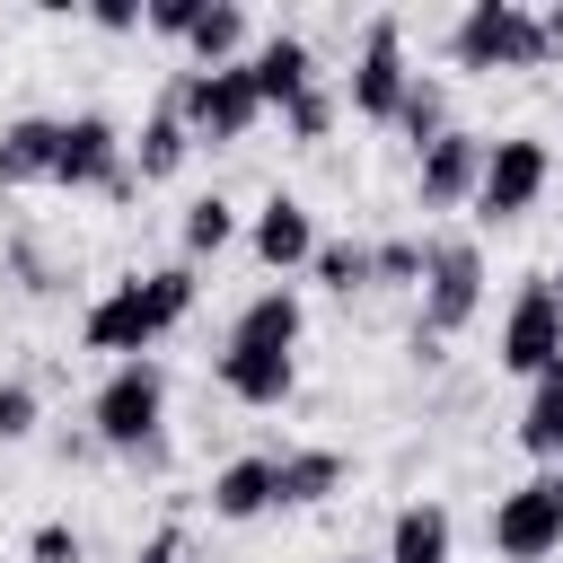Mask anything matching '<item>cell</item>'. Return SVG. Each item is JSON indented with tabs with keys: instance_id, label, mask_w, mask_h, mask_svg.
Here are the masks:
<instances>
[{
	"instance_id": "1",
	"label": "cell",
	"mask_w": 563,
	"mask_h": 563,
	"mask_svg": "<svg viewBox=\"0 0 563 563\" xmlns=\"http://www.w3.org/2000/svg\"><path fill=\"white\" fill-rule=\"evenodd\" d=\"M194 264L176 255V264H150V273H123V282H106L97 299H88V317H79V343L88 352H106V361H150L185 317H194Z\"/></svg>"
},
{
	"instance_id": "2",
	"label": "cell",
	"mask_w": 563,
	"mask_h": 563,
	"mask_svg": "<svg viewBox=\"0 0 563 563\" xmlns=\"http://www.w3.org/2000/svg\"><path fill=\"white\" fill-rule=\"evenodd\" d=\"M88 431L106 457H141L150 440H167V361H114L88 396Z\"/></svg>"
},
{
	"instance_id": "3",
	"label": "cell",
	"mask_w": 563,
	"mask_h": 563,
	"mask_svg": "<svg viewBox=\"0 0 563 563\" xmlns=\"http://www.w3.org/2000/svg\"><path fill=\"white\" fill-rule=\"evenodd\" d=\"M449 62L493 79V70H545V44H537V9L528 0H466L449 18Z\"/></svg>"
},
{
	"instance_id": "4",
	"label": "cell",
	"mask_w": 563,
	"mask_h": 563,
	"mask_svg": "<svg viewBox=\"0 0 563 563\" xmlns=\"http://www.w3.org/2000/svg\"><path fill=\"white\" fill-rule=\"evenodd\" d=\"M484 317V246L466 238V229H440V238H422V334H466Z\"/></svg>"
},
{
	"instance_id": "5",
	"label": "cell",
	"mask_w": 563,
	"mask_h": 563,
	"mask_svg": "<svg viewBox=\"0 0 563 563\" xmlns=\"http://www.w3.org/2000/svg\"><path fill=\"white\" fill-rule=\"evenodd\" d=\"M158 88L185 106L194 141H211V150H229V141H246V132L264 123V88H255L246 62H229V70H167Z\"/></svg>"
},
{
	"instance_id": "6",
	"label": "cell",
	"mask_w": 563,
	"mask_h": 563,
	"mask_svg": "<svg viewBox=\"0 0 563 563\" xmlns=\"http://www.w3.org/2000/svg\"><path fill=\"white\" fill-rule=\"evenodd\" d=\"M405 79H413V62H405V18H361V53H352V79H343V106L361 114V123H396V106H405Z\"/></svg>"
},
{
	"instance_id": "7",
	"label": "cell",
	"mask_w": 563,
	"mask_h": 563,
	"mask_svg": "<svg viewBox=\"0 0 563 563\" xmlns=\"http://www.w3.org/2000/svg\"><path fill=\"white\" fill-rule=\"evenodd\" d=\"M545 176H554V150L537 141V132H501V141H484V185H475V220H528L537 211V194H545Z\"/></svg>"
},
{
	"instance_id": "8",
	"label": "cell",
	"mask_w": 563,
	"mask_h": 563,
	"mask_svg": "<svg viewBox=\"0 0 563 563\" xmlns=\"http://www.w3.org/2000/svg\"><path fill=\"white\" fill-rule=\"evenodd\" d=\"M493 361H501L510 378H545V369L563 361V299L545 290V273L510 290V308H501V334H493Z\"/></svg>"
},
{
	"instance_id": "9",
	"label": "cell",
	"mask_w": 563,
	"mask_h": 563,
	"mask_svg": "<svg viewBox=\"0 0 563 563\" xmlns=\"http://www.w3.org/2000/svg\"><path fill=\"white\" fill-rule=\"evenodd\" d=\"M123 167H132V141H123L114 114H97V106L62 114V150H53V185L62 194H106Z\"/></svg>"
},
{
	"instance_id": "10",
	"label": "cell",
	"mask_w": 563,
	"mask_h": 563,
	"mask_svg": "<svg viewBox=\"0 0 563 563\" xmlns=\"http://www.w3.org/2000/svg\"><path fill=\"white\" fill-rule=\"evenodd\" d=\"M493 554H501V563H545V554H563V493H554V475H528V484H510V493L493 501Z\"/></svg>"
},
{
	"instance_id": "11",
	"label": "cell",
	"mask_w": 563,
	"mask_h": 563,
	"mask_svg": "<svg viewBox=\"0 0 563 563\" xmlns=\"http://www.w3.org/2000/svg\"><path fill=\"white\" fill-rule=\"evenodd\" d=\"M484 185V132L449 123L431 150H413V211H457Z\"/></svg>"
},
{
	"instance_id": "12",
	"label": "cell",
	"mask_w": 563,
	"mask_h": 563,
	"mask_svg": "<svg viewBox=\"0 0 563 563\" xmlns=\"http://www.w3.org/2000/svg\"><path fill=\"white\" fill-rule=\"evenodd\" d=\"M246 246H255L264 273H308V255H317V211H308L299 194H264L255 220H246Z\"/></svg>"
},
{
	"instance_id": "13",
	"label": "cell",
	"mask_w": 563,
	"mask_h": 563,
	"mask_svg": "<svg viewBox=\"0 0 563 563\" xmlns=\"http://www.w3.org/2000/svg\"><path fill=\"white\" fill-rule=\"evenodd\" d=\"M211 378H220L238 405L273 413V405H290V396H299V352H238V343H220Z\"/></svg>"
},
{
	"instance_id": "14",
	"label": "cell",
	"mask_w": 563,
	"mask_h": 563,
	"mask_svg": "<svg viewBox=\"0 0 563 563\" xmlns=\"http://www.w3.org/2000/svg\"><path fill=\"white\" fill-rule=\"evenodd\" d=\"M246 70H255V88H264V114H282L290 97H308V88H317V53H308V35H299V26L255 35Z\"/></svg>"
},
{
	"instance_id": "15",
	"label": "cell",
	"mask_w": 563,
	"mask_h": 563,
	"mask_svg": "<svg viewBox=\"0 0 563 563\" xmlns=\"http://www.w3.org/2000/svg\"><path fill=\"white\" fill-rule=\"evenodd\" d=\"M299 334H308V308H299L290 282H264V290L229 317V343H238V352H299Z\"/></svg>"
},
{
	"instance_id": "16",
	"label": "cell",
	"mask_w": 563,
	"mask_h": 563,
	"mask_svg": "<svg viewBox=\"0 0 563 563\" xmlns=\"http://www.w3.org/2000/svg\"><path fill=\"white\" fill-rule=\"evenodd\" d=\"M343 449H325V440H308V449H282L273 457V510H317V501H334L343 493Z\"/></svg>"
},
{
	"instance_id": "17",
	"label": "cell",
	"mask_w": 563,
	"mask_h": 563,
	"mask_svg": "<svg viewBox=\"0 0 563 563\" xmlns=\"http://www.w3.org/2000/svg\"><path fill=\"white\" fill-rule=\"evenodd\" d=\"M185 158H194V123H185V106L158 88V97H150V114H141V132H132V176H141V185H158V176H176Z\"/></svg>"
},
{
	"instance_id": "18",
	"label": "cell",
	"mask_w": 563,
	"mask_h": 563,
	"mask_svg": "<svg viewBox=\"0 0 563 563\" xmlns=\"http://www.w3.org/2000/svg\"><path fill=\"white\" fill-rule=\"evenodd\" d=\"M53 150H62V114H9L0 123V194L53 185Z\"/></svg>"
},
{
	"instance_id": "19",
	"label": "cell",
	"mask_w": 563,
	"mask_h": 563,
	"mask_svg": "<svg viewBox=\"0 0 563 563\" xmlns=\"http://www.w3.org/2000/svg\"><path fill=\"white\" fill-rule=\"evenodd\" d=\"M202 501H211V519H229V528H246V519H264V510H273V457H264V449H246V457H229V466H211V484H202Z\"/></svg>"
},
{
	"instance_id": "20",
	"label": "cell",
	"mask_w": 563,
	"mask_h": 563,
	"mask_svg": "<svg viewBox=\"0 0 563 563\" xmlns=\"http://www.w3.org/2000/svg\"><path fill=\"white\" fill-rule=\"evenodd\" d=\"M449 554H457V519L440 501H405L387 519V554L378 563H449Z\"/></svg>"
},
{
	"instance_id": "21",
	"label": "cell",
	"mask_w": 563,
	"mask_h": 563,
	"mask_svg": "<svg viewBox=\"0 0 563 563\" xmlns=\"http://www.w3.org/2000/svg\"><path fill=\"white\" fill-rule=\"evenodd\" d=\"M185 53H194V70H229V62H246V53H255L246 9H238V0H202V18H194V35H185Z\"/></svg>"
},
{
	"instance_id": "22",
	"label": "cell",
	"mask_w": 563,
	"mask_h": 563,
	"mask_svg": "<svg viewBox=\"0 0 563 563\" xmlns=\"http://www.w3.org/2000/svg\"><path fill=\"white\" fill-rule=\"evenodd\" d=\"M519 449L528 457H563V361L545 369V378H528V405H519Z\"/></svg>"
},
{
	"instance_id": "23",
	"label": "cell",
	"mask_w": 563,
	"mask_h": 563,
	"mask_svg": "<svg viewBox=\"0 0 563 563\" xmlns=\"http://www.w3.org/2000/svg\"><path fill=\"white\" fill-rule=\"evenodd\" d=\"M308 282H317V290H334V299H352V290H378V273H369V238H317V255H308Z\"/></svg>"
},
{
	"instance_id": "24",
	"label": "cell",
	"mask_w": 563,
	"mask_h": 563,
	"mask_svg": "<svg viewBox=\"0 0 563 563\" xmlns=\"http://www.w3.org/2000/svg\"><path fill=\"white\" fill-rule=\"evenodd\" d=\"M387 132H405L413 150H431V141L449 132V79L413 70V79H405V106H396V123H387Z\"/></svg>"
},
{
	"instance_id": "25",
	"label": "cell",
	"mask_w": 563,
	"mask_h": 563,
	"mask_svg": "<svg viewBox=\"0 0 563 563\" xmlns=\"http://www.w3.org/2000/svg\"><path fill=\"white\" fill-rule=\"evenodd\" d=\"M229 238H238V202H229V194H194V202H185V220H176V246H185V264L220 255Z\"/></svg>"
},
{
	"instance_id": "26",
	"label": "cell",
	"mask_w": 563,
	"mask_h": 563,
	"mask_svg": "<svg viewBox=\"0 0 563 563\" xmlns=\"http://www.w3.org/2000/svg\"><path fill=\"white\" fill-rule=\"evenodd\" d=\"M334 123H343V88H325V79H317L308 97H290V106H282V141H299V150H317Z\"/></svg>"
},
{
	"instance_id": "27",
	"label": "cell",
	"mask_w": 563,
	"mask_h": 563,
	"mask_svg": "<svg viewBox=\"0 0 563 563\" xmlns=\"http://www.w3.org/2000/svg\"><path fill=\"white\" fill-rule=\"evenodd\" d=\"M378 290H422V238H369Z\"/></svg>"
},
{
	"instance_id": "28",
	"label": "cell",
	"mask_w": 563,
	"mask_h": 563,
	"mask_svg": "<svg viewBox=\"0 0 563 563\" xmlns=\"http://www.w3.org/2000/svg\"><path fill=\"white\" fill-rule=\"evenodd\" d=\"M35 422H44V396H35V378H0V449L35 440Z\"/></svg>"
},
{
	"instance_id": "29",
	"label": "cell",
	"mask_w": 563,
	"mask_h": 563,
	"mask_svg": "<svg viewBox=\"0 0 563 563\" xmlns=\"http://www.w3.org/2000/svg\"><path fill=\"white\" fill-rule=\"evenodd\" d=\"M26 563H88V537L70 519H35L26 528Z\"/></svg>"
},
{
	"instance_id": "30",
	"label": "cell",
	"mask_w": 563,
	"mask_h": 563,
	"mask_svg": "<svg viewBox=\"0 0 563 563\" xmlns=\"http://www.w3.org/2000/svg\"><path fill=\"white\" fill-rule=\"evenodd\" d=\"M132 563H202V545H194L185 519H167V528H150V537L132 545Z\"/></svg>"
},
{
	"instance_id": "31",
	"label": "cell",
	"mask_w": 563,
	"mask_h": 563,
	"mask_svg": "<svg viewBox=\"0 0 563 563\" xmlns=\"http://www.w3.org/2000/svg\"><path fill=\"white\" fill-rule=\"evenodd\" d=\"M9 273H18V290H35V299H44V290H62V273L44 264V246H35V238H9Z\"/></svg>"
},
{
	"instance_id": "32",
	"label": "cell",
	"mask_w": 563,
	"mask_h": 563,
	"mask_svg": "<svg viewBox=\"0 0 563 563\" xmlns=\"http://www.w3.org/2000/svg\"><path fill=\"white\" fill-rule=\"evenodd\" d=\"M88 26L97 35H141L150 26V0H88Z\"/></svg>"
},
{
	"instance_id": "33",
	"label": "cell",
	"mask_w": 563,
	"mask_h": 563,
	"mask_svg": "<svg viewBox=\"0 0 563 563\" xmlns=\"http://www.w3.org/2000/svg\"><path fill=\"white\" fill-rule=\"evenodd\" d=\"M194 18H202V0H150V35H158V44H185Z\"/></svg>"
},
{
	"instance_id": "34",
	"label": "cell",
	"mask_w": 563,
	"mask_h": 563,
	"mask_svg": "<svg viewBox=\"0 0 563 563\" xmlns=\"http://www.w3.org/2000/svg\"><path fill=\"white\" fill-rule=\"evenodd\" d=\"M53 457H62V466H97L106 449H97V431H62V440H53Z\"/></svg>"
},
{
	"instance_id": "35",
	"label": "cell",
	"mask_w": 563,
	"mask_h": 563,
	"mask_svg": "<svg viewBox=\"0 0 563 563\" xmlns=\"http://www.w3.org/2000/svg\"><path fill=\"white\" fill-rule=\"evenodd\" d=\"M405 352H413V369H440V361H449V343H440V334H422V325L405 334Z\"/></svg>"
},
{
	"instance_id": "36",
	"label": "cell",
	"mask_w": 563,
	"mask_h": 563,
	"mask_svg": "<svg viewBox=\"0 0 563 563\" xmlns=\"http://www.w3.org/2000/svg\"><path fill=\"white\" fill-rule=\"evenodd\" d=\"M537 44H545V62H563V0L537 9Z\"/></svg>"
},
{
	"instance_id": "37",
	"label": "cell",
	"mask_w": 563,
	"mask_h": 563,
	"mask_svg": "<svg viewBox=\"0 0 563 563\" xmlns=\"http://www.w3.org/2000/svg\"><path fill=\"white\" fill-rule=\"evenodd\" d=\"M545 290H554V299H563V264H554V273H545Z\"/></svg>"
},
{
	"instance_id": "38",
	"label": "cell",
	"mask_w": 563,
	"mask_h": 563,
	"mask_svg": "<svg viewBox=\"0 0 563 563\" xmlns=\"http://www.w3.org/2000/svg\"><path fill=\"white\" fill-rule=\"evenodd\" d=\"M545 475H554V493H563V457H554V466H545Z\"/></svg>"
},
{
	"instance_id": "39",
	"label": "cell",
	"mask_w": 563,
	"mask_h": 563,
	"mask_svg": "<svg viewBox=\"0 0 563 563\" xmlns=\"http://www.w3.org/2000/svg\"><path fill=\"white\" fill-rule=\"evenodd\" d=\"M343 563H361V554H343Z\"/></svg>"
},
{
	"instance_id": "40",
	"label": "cell",
	"mask_w": 563,
	"mask_h": 563,
	"mask_svg": "<svg viewBox=\"0 0 563 563\" xmlns=\"http://www.w3.org/2000/svg\"><path fill=\"white\" fill-rule=\"evenodd\" d=\"M554 123H563V114H554Z\"/></svg>"
}]
</instances>
